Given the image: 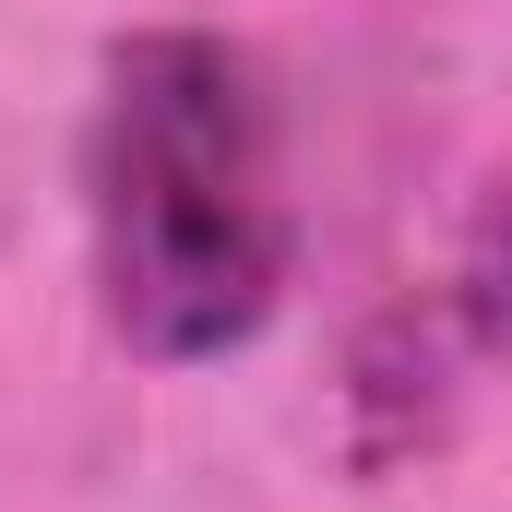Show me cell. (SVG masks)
Segmentation results:
<instances>
[{
  "label": "cell",
  "instance_id": "cell-1",
  "mask_svg": "<svg viewBox=\"0 0 512 512\" xmlns=\"http://www.w3.org/2000/svg\"><path fill=\"white\" fill-rule=\"evenodd\" d=\"M84 274L96 322L155 370L239 358L298 286L286 108L215 24H143L84 108Z\"/></svg>",
  "mask_w": 512,
  "mask_h": 512
},
{
  "label": "cell",
  "instance_id": "cell-2",
  "mask_svg": "<svg viewBox=\"0 0 512 512\" xmlns=\"http://www.w3.org/2000/svg\"><path fill=\"white\" fill-rule=\"evenodd\" d=\"M453 298H465V334L512 358V179L477 203V227H465V274H453Z\"/></svg>",
  "mask_w": 512,
  "mask_h": 512
}]
</instances>
